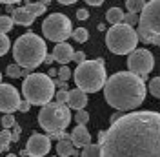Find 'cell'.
I'll use <instances>...</instances> for the list:
<instances>
[{
  "label": "cell",
  "instance_id": "e575fe53",
  "mask_svg": "<svg viewBox=\"0 0 160 157\" xmlns=\"http://www.w3.org/2000/svg\"><path fill=\"white\" fill-rule=\"evenodd\" d=\"M29 108H31V104L24 99V100H20V104H18V111H22V113H28L29 111Z\"/></svg>",
  "mask_w": 160,
  "mask_h": 157
},
{
  "label": "cell",
  "instance_id": "44dd1931",
  "mask_svg": "<svg viewBox=\"0 0 160 157\" xmlns=\"http://www.w3.org/2000/svg\"><path fill=\"white\" fill-rule=\"evenodd\" d=\"M146 6V0H126V9H129V13H137L144 9Z\"/></svg>",
  "mask_w": 160,
  "mask_h": 157
},
{
  "label": "cell",
  "instance_id": "681fc988",
  "mask_svg": "<svg viewBox=\"0 0 160 157\" xmlns=\"http://www.w3.org/2000/svg\"><path fill=\"white\" fill-rule=\"evenodd\" d=\"M0 82H2V73H0Z\"/></svg>",
  "mask_w": 160,
  "mask_h": 157
},
{
  "label": "cell",
  "instance_id": "f6af8a7d",
  "mask_svg": "<svg viewBox=\"0 0 160 157\" xmlns=\"http://www.w3.org/2000/svg\"><path fill=\"white\" fill-rule=\"evenodd\" d=\"M104 135H106V132H98V141H102V139H104Z\"/></svg>",
  "mask_w": 160,
  "mask_h": 157
},
{
  "label": "cell",
  "instance_id": "9c48e42d",
  "mask_svg": "<svg viewBox=\"0 0 160 157\" xmlns=\"http://www.w3.org/2000/svg\"><path fill=\"white\" fill-rule=\"evenodd\" d=\"M42 33L48 40L64 42L71 37V20L62 13H53L42 24Z\"/></svg>",
  "mask_w": 160,
  "mask_h": 157
},
{
  "label": "cell",
  "instance_id": "7dc6e473",
  "mask_svg": "<svg viewBox=\"0 0 160 157\" xmlns=\"http://www.w3.org/2000/svg\"><path fill=\"white\" fill-rule=\"evenodd\" d=\"M42 2H44V4H46V6H48V4H49L51 0H42Z\"/></svg>",
  "mask_w": 160,
  "mask_h": 157
},
{
  "label": "cell",
  "instance_id": "7402d4cb",
  "mask_svg": "<svg viewBox=\"0 0 160 157\" xmlns=\"http://www.w3.org/2000/svg\"><path fill=\"white\" fill-rule=\"evenodd\" d=\"M26 9L29 11V13H33L35 17H38V15H42V13H46V4L44 2H33V4H28V6H24Z\"/></svg>",
  "mask_w": 160,
  "mask_h": 157
},
{
  "label": "cell",
  "instance_id": "4316f807",
  "mask_svg": "<svg viewBox=\"0 0 160 157\" xmlns=\"http://www.w3.org/2000/svg\"><path fill=\"white\" fill-rule=\"evenodd\" d=\"M75 121H77V124L86 126V124H88V121H89V113H88V111H84V110H77Z\"/></svg>",
  "mask_w": 160,
  "mask_h": 157
},
{
  "label": "cell",
  "instance_id": "5bb4252c",
  "mask_svg": "<svg viewBox=\"0 0 160 157\" xmlns=\"http://www.w3.org/2000/svg\"><path fill=\"white\" fill-rule=\"evenodd\" d=\"M57 154L60 157H73L78 155V152L73 146V141H71V133H62V137L57 143Z\"/></svg>",
  "mask_w": 160,
  "mask_h": 157
},
{
  "label": "cell",
  "instance_id": "7c38bea8",
  "mask_svg": "<svg viewBox=\"0 0 160 157\" xmlns=\"http://www.w3.org/2000/svg\"><path fill=\"white\" fill-rule=\"evenodd\" d=\"M28 154L29 157H44L49 154L51 150V139L48 135H42V133H33L28 141Z\"/></svg>",
  "mask_w": 160,
  "mask_h": 157
},
{
  "label": "cell",
  "instance_id": "2e32d148",
  "mask_svg": "<svg viewBox=\"0 0 160 157\" xmlns=\"http://www.w3.org/2000/svg\"><path fill=\"white\" fill-rule=\"evenodd\" d=\"M86 104H88V95H86V91H82L80 88L71 89L69 97H68V106L73 108V110H84Z\"/></svg>",
  "mask_w": 160,
  "mask_h": 157
},
{
  "label": "cell",
  "instance_id": "3957f363",
  "mask_svg": "<svg viewBox=\"0 0 160 157\" xmlns=\"http://www.w3.org/2000/svg\"><path fill=\"white\" fill-rule=\"evenodd\" d=\"M48 55V46L38 37L37 33H26L20 35L17 42L13 44V57L15 62L22 68H31L35 69L38 64L44 62V57Z\"/></svg>",
  "mask_w": 160,
  "mask_h": 157
},
{
  "label": "cell",
  "instance_id": "52a82bcc",
  "mask_svg": "<svg viewBox=\"0 0 160 157\" xmlns=\"http://www.w3.org/2000/svg\"><path fill=\"white\" fill-rule=\"evenodd\" d=\"M38 122L48 133L64 132L71 122V111L66 104L48 102L38 111Z\"/></svg>",
  "mask_w": 160,
  "mask_h": 157
},
{
  "label": "cell",
  "instance_id": "bcb514c9",
  "mask_svg": "<svg viewBox=\"0 0 160 157\" xmlns=\"http://www.w3.org/2000/svg\"><path fill=\"white\" fill-rule=\"evenodd\" d=\"M97 28H98V31H104V30H106V26H104V24H98Z\"/></svg>",
  "mask_w": 160,
  "mask_h": 157
},
{
  "label": "cell",
  "instance_id": "d6a6232c",
  "mask_svg": "<svg viewBox=\"0 0 160 157\" xmlns=\"http://www.w3.org/2000/svg\"><path fill=\"white\" fill-rule=\"evenodd\" d=\"M73 60H75L77 64L84 62V60H86V53H84V51H75V53H73Z\"/></svg>",
  "mask_w": 160,
  "mask_h": 157
},
{
  "label": "cell",
  "instance_id": "1f68e13d",
  "mask_svg": "<svg viewBox=\"0 0 160 157\" xmlns=\"http://www.w3.org/2000/svg\"><path fill=\"white\" fill-rule=\"evenodd\" d=\"M69 77H71V69L64 64V66L58 69V78H60V80H68Z\"/></svg>",
  "mask_w": 160,
  "mask_h": 157
},
{
  "label": "cell",
  "instance_id": "c3c4849f",
  "mask_svg": "<svg viewBox=\"0 0 160 157\" xmlns=\"http://www.w3.org/2000/svg\"><path fill=\"white\" fill-rule=\"evenodd\" d=\"M6 157H18V155H15V154H9V155H6Z\"/></svg>",
  "mask_w": 160,
  "mask_h": 157
},
{
  "label": "cell",
  "instance_id": "f1b7e54d",
  "mask_svg": "<svg viewBox=\"0 0 160 157\" xmlns=\"http://www.w3.org/2000/svg\"><path fill=\"white\" fill-rule=\"evenodd\" d=\"M17 124V121L13 117V113H4V117H2V126L6 128V130H9L11 126H15Z\"/></svg>",
  "mask_w": 160,
  "mask_h": 157
},
{
  "label": "cell",
  "instance_id": "ab89813d",
  "mask_svg": "<svg viewBox=\"0 0 160 157\" xmlns=\"http://www.w3.org/2000/svg\"><path fill=\"white\" fill-rule=\"evenodd\" d=\"M57 84H58L60 89H66V88H68V82H66V80H60V78H58V82H57Z\"/></svg>",
  "mask_w": 160,
  "mask_h": 157
},
{
  "label": "cell",
  "instance_id": "f907efd6",
  "mask_svg": "<svg viewBox=\"0 0 160 157\" xmlns=\"http://www.w3.org/2000/svg\"><path fill=\"white\" fill-rule=\"evenodd\" d=\"M53 157H57V155H53ZM58 157H60V155H58Z\"/></svg>",
  "mask_w": 160,
  "mask_h": 157
},
{
  "label": "cell",
  "instance_id": "277c9868",
  "mask_svg": "<svg viewBox=\"0 0 160 157\" xmlns=\"http://www.w3.org/2000/svg\"><path fill=\"white\" fill-rule=\"evenodd\" d=\"M75 84L78 86L82 91L86 93H95L100 88H104L106 84V68H104V60L97 59V60H84L80 62L75 73Z\"/></svg>",
  "mask_w": 160,
  "mask_h": 157
},
{
  "label": "cell",
  "instance_id": "d6986e66",
  "mask_svg": "<svg viewBox=\"0 0 160 157\" xmlns=\"http://www.w3.org/2000/svg\"><path fill=\"white\" fill-rule=\"evenodd\" d=\"M80 157H102V152H100V144H86L82 148V152L78 154Z\"/></svg>",
  "mask_w": 160,
  "mask_h": 157
},
{
  "label": "cell",
  "instance_id": "30bf717a",
  "mask_svg": "<svg viewBox=\"0 0 160 157\" xmlns=\"http://www.w3.org/2000/svg\"><path fill=\"white\" fill-rule=\"evenodd\" d=\"M155 66V59H153V53L149 49H133L129 53V59H128V68L131 73L138 75V77L146 78L151 73V69Z\"/></svg>",
  "mask_w": 160,
  "mask_h": 157
},
{
  "label": "cell",
  "instance_id": "ac0fdd59",
  "mask_svg": "<svg viewBox=\"0 0 160 157\" xmlns=\"http://www.w3.org/2000/svg\"><path fill=\"white\" fill-rule=\"evenodd\" d=\"M106 20H108L109 24H122V20H124V11L120 9V8H111V9H108V13H106Z\"/></svg>",
  "mask_w": 160,
  "mask_h": 157
},
{
  "label": "cell",
  "instance_id": "d4e9b609",
  "mask_svg": "<svg viewBox=\"0 0 160 157\" xmlns=\"http://www.w3.org/2000/svg\"><path fill=\"white\" fill-rule=\"evenodd\" d=\"M9 46H11V42H9L8 33H0V57L9 51Z\"/></svg>",
  "mask_w": 160,
  "mask_h": 157
},
{
  "label": "cell",
  "instance_id": "83f0119b",
  "mask_svg": "<svg viewBox=\"0 0 160 157\" xmlns=\"http://www.w3.org/2000/svg\"><path fill=\"white\" fill-rule=\"evenodd\" d=\"M6 73H8L9 77H13V78L22 77V66H18V64H9L8 69H6Z\"/></svg>",
  "mask_w": 160,
  "mask_h": 157
},
{
  "label": "cell",
  "instance_id": "ee69618b",
  "mask_svg": "<svg viewBox=\"0 0 160 157\" xmlns=\"http://www.w3.org/2000/svg\"><path fill=\"white\" fill-rule=\"evenodd\" d=\"M20 157H29V154H28V150H22V152H20Z\"/></svg>",
  "mask_w": 160,
  "mask_h": 157
},
{
  "label": "cell",
  "instance_id": "836d02e7",
  "mask_svg": "<svg viewBox=\"0 0 160 157\" xmlns=\"http://www.w3.org/2000/svg\"><path fill=\"white\" fill-rule=\"evenodd\" d=\"M77 19H78V20H88V19H89V11L86 9V8L78 9V11H77Z\"/></svg>",
  "mask_w": 160,
  "mask_h": 157
},
{
  "label": "cell",
  "instance_id": "e0dca14e",
  "mask_svg": "<svg viewBox=\"0 0 160 157\" xmlns=\"http://www.w3.org/2000/svg\"><path fill=\"white\" fill-rule=\"evenodd\" d=\"M11 19H13V22L15 24H18V26H31L33 22H35V15L33 13H29V11L26 9V8H17V9H13L11 8Z\"/></svg>",
  "mask_w": 160,
  "mask_h": 157
},
{
  "label": "cell",
  "instance_id": "4dcf8cb0",
  "mask_svg": "<svg viewBox=\"0 0 160 157\" xmlns=\"http://www.w3.org/2000/svg\"><path fill=\"white\" fill-rule=\"evenodd\" d=\"M122 22L131 26V24H137L138 22V17H137V13H124V20Z\"/></svg>",
  "mask_w": 160,
  "mask_h": 157
},
{
  "label": "cell",
  "instance_id": "74e56055",
  "mask_svg": "<svg viewBox=\"0 0 160 157\" xmlns=\"http://www.w3.org/2000/svg\"><path fill=\"white\" fill-rule=\"evenodd\" d=\"M149 44H155V46H158V48H160V35H157V37H153V39L149 40Z\"/></svg>",
  "mask_w": 160,
  "mask_h": 157
},
{
  "label": "cell",
  "instance_id": "f35d334b",
  "mask_svg": "<svg viewBox=\"0 0 160 157\" xmlns=\"http://www.w3.org/2000/svg\"><path fill=\"white\" fill-rule=\"evenodd\" d=\"M18 2H22V0H0V4H8V6H11V4H18Z\"/></svg>",
  "mask_w": 160,
  "mask_h": 157
},
{
  "label": "cell",
  "instance_id": "603a6c76",
  "mask_svg": "<svg viewBox=\"0 0 160 157\" xmlns=\"http://www.w3.org/2000/svg\"><path fill=\"white\" fill-rule=\"evenodd\" d=\"M71 37L77 40V42H80V44H82V42H86V40L89 39V33H88V30H86V28H77V30L71 31Z\"/></svg>",
  "mask_w": 160,
  "mask_h": 157
},
{
  "label": "cell",
  "instance_id": "ffe728a7",
  "mask_svg": "<svg viewBox=\"0 0 160 157\" xmlns=\"http://www.w3.org/2000/svg\"><path fill=\"white\" fill-rule=\"evenodd\" d=\"M11 141H13V135L9 133V130H2L0 132V154L2 152H6L8 148H9V144H11Z\"/></svg>",
  "mask_w": 160,
  "mask_h": 157
},
{
  "label": "cell",
  "instance_id": "b9f144b4",
  "mask_svg": "<svg viewBox=\"0 0 160 157\" xmlns=\"http://www.w3.org/2000/svg\"><path fill=\"white\" fill-rule=\"evenodd\" d=\"M53 55H46V57H44V62H46V64H51V62H53Z\"/></svg>",
  "mask_w": 160,
  "mask_h": 157
},
{
  "label": "cell",
  "instance_id": "4fadbf2b",
  "mask_svg": "<svg viewBox=\"0 0 160 157\" xmlns=\"http://www.w3.org/2000/svg\"><path fill=\"white\" fill-rule=\"evenodd\" d=\"M73 48L68 42H57V46L53 49V59L60 62V64H68L69 60H73Z\"/></svg>",
  "mask_w": 160,
  "mask_h": 157
},
{
  "label": "cell",
  "instance_id": "60d3db41",
  "mask_svg": "<svg viewBox=\"0 0 160 157\" xmlns=\"http://www.w3.org/2000/svg\"><path fill=\"white\" fill-rule=\"evenodd\" d=\"M57 2H60V4H64V6H71V4H75L77 0H57Z\"/></svg>",
  "mask_w": 160,
  "mask_h": 157
},
{
  "label": "cell",
  "instance_id": "ba28073f",
  "mask_svg": "<svg viewBox=\"0 0 160 157\" xmlns=\"http://www.w3.org/2000/svg\"><path fill=\"white\" fill-rule=\"evenodd\" d=\"M137 35H138V40L148 44L153 37L160 35V0L146 2L144 9L140 11Z\"/></svg>",
  "mask_w": 160,
  "mask_h": 157
},
{
  "label": "cell",
  "instance_id": "8fae6325",
  "mask_svg": "<svg viewBox=\"0 0 160 157\" xmlns=\"http://www.w3.org/2000/svg\"><path fill=\"white\" fill-rule=\"evenodd\" d=\"M20 95L15 86L11 84H2L0 82V111L4 113H13L18 110Z\"/></svg>",
  "mask_w": 160,
  "mask_h": 157
},
{
  "label": "cell",
  "instance_id": "8d00e7d4",
  "mask_svg": "<svg viewBox=\"0 0 160 157\" xmlns=\"http://www.w3.org/2000/svg\"><path fill=\"white\" fill-rule=\"evenodd\" d=\"M86 4H89V6H100V4H104V0H86Z\"/></svg>",
  "mask_w": 160,
  "mask_h": 157
},
{
  "label": "cell",
  "instance_id": "8992f818",
  "mask_svg": "<svg viewBox=\"0 0 160 157\" xmlns=\"http://www.w3.org/2000/svg\"><path fill=\"white\" fill-rule=\"evenodd\" d=\"M106 44L108 49L115 55H128L133 49H137L138 44V35L128 24H113L106 35Z\"/></svg>",
  "mask_w": 160,
  "mask_h": 157
},
{
  "label": "cell",
  "instance_id": "6da1fadb",
  "mask_svg": "<svg viewBox=\"0 0 160 157\" xmlns=\"http://www.w3.org/2000/svg\"><path fill=\"white\" fill-rule=\"evenodd\" d=\"M102 157H160V113L129 111L100 141Z\"/></svg>",
  "mask_w": 160,
  "mask_h": 157
},
{
  "label": "cell",
  "instance_id": "5b68a950",
  "mask_svg": "<svg viewBox=\"0 0 160 157\" xmlns=\"http://www.w3.org/2000/svg\"><path fill=\"white\" fill-rule=\"evenodd\" d=\"M22 93L29 104L44 106L51 102V99L55 97V82L51 80L49 75L29 73L22 82Z\"/></svg>",
  "mask_w": 160,
  "mask_h": 157
},
{
  "label": "cell",
  "instance_id": "484cf974",
  "mask_svg": "<svg viewBox=\"0 0 160 157\" xmlns=\"http://www.w3.org/2000/svg\"><path fill=\"white\" fill-rule=\"evenodd\" d=\"M149 91L153 97L160 99V77H155L149 80Z\"/></svg>",
  "mask_w": 160,
  "mask_h": 157
},
{
  "label": "cell",
  "instance_id": "cb8c5ba5",
  "mask_svg": "<svg viewBox=\"0 0 160 157\" xmlns=\"http://www.w3.org/2000/svg\"><path fill=\"white\" fill-rule=\"evenodd\" d=\"M13 30V19L0 15V33H9Z\"/></svg>",
  "mask_w": 160,
  "mask_h": 157
},
{
  "label": "cell",
  "instance_id": "9a60e30c",
  "mask_svg": "<svg viewBox=\"0 0 160 157\" xmlns=\"http://www.w3.org/2000/svg\"><path fill=\"white\" fill-rule=\"evenodd\" d=\"M71 141H73V146L77 148H84L86 144H89L91 143V133L86 130V126H75V130L71 132Z\"/></svg>",
  "mask_w": 160,
  "mask_h": 157
},
{
  "label": "cell",
  "instance_id": "7a4b0ae2",
  "mask_svg": "<svg viewBox=\"0 0 160 157\" xmlns=\"http://www.w3.org/2000/svg\"><path fill=\"white\" fill-rule=\"evenodd\" d=\"M104 97L109 106L120 111H131L138 108L146 99L144 78L131 71H118L106 80Z\"/></svg>",
  "mask_w": 160,
  "mask_h": 157
},
{
  "label": "cell",
  "instance_id": "7bdbcfd3",
  "mask_svg": "<svg viewBox=\"0 0 160 157\" xmlns=\"http://www.w3.org/2000/svg\"><path fill=\"white\" fill-rule=\"evenodd\" d=\"M48 75H49V77H55V75H57V68H51Z\"/></svg>",
  "mask_w": 160,
  "mask_h": 157
},
{
  "label": "cell",
  "instance_id": "f546056e",
  "mask_svg": "<svg viewBox=\"0 0 160 157\" xmlns=\"http://www.w3.org/2000/svg\"><path fill=\"white\" fill-rule=\"evenodd\" d=\"M68 97H69V91H66V89H60V91H57V95H55L58 104H68Z\"/></svg>",
  "mask_w": 160,
  "mask_h": 157
},
{
  "label": "cell",
  "instance_id": "d590c367",
  "mask_svg": "<svg viewBox=\"0 0 160 157\" xmlns=\"http://www.w3.org/2000/svg\"><path fill=\"white\" fill-rule=\"evenodd\" d=\"M120 117H122V113H120V111H115V113H113V115H111L109 122H111V124H113V122H115V121H118Z\"/></svg>",
  "mask_w": 160,
  "mask_h": 157
}]
</instances>
